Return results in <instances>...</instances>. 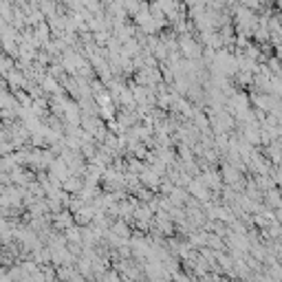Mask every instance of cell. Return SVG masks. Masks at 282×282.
Listing matches in <instances>:
<instances>
[{"label": "cell", "mask_w": 282, "mask_h": 282, "mask_svg": "<svg viewBox=\"0 0 282 282\" xmlns=\"http://www.w3.org/2000/svg\"><path fill=\"white\" fill-rule=\"evenodd\" d=\"M276 183H278V185H282V170H280V172H276Z\"/></svg>", "instance_id": "6da1fadb"}]
</instances>
